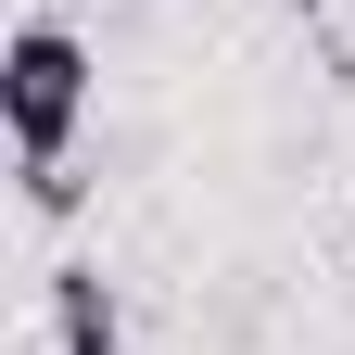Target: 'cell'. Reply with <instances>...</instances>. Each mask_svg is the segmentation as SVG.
<instances>
[{
    "mask_svg": "<svg viewBox=\"0 0 355 355\" xmlns=\"http://www.w3.org/2000/svg\"><path fill=\"white\" fill-rule=\"evenodd\" d=\"M89 102H102L89 38L51 26V13H26V26H13V51H0V127H13V165H26V178H38V165H64V153H76V127H89Z\"/></svg>",
    "mask_w": 355,
    "mask_h": 355,
    "instance_id": "obj_1",
    "label": "cell"
},
{
    "mask_svg": "<svg viewBox=\"0 0 355 355\" xmlns=\"http://www.w3.org/2000/svg\"><path fill=\"white\" fill-rule=\"evenodd\" d=\"M51 330H64V355H127V318L102 292V266H51Z\"/></svg>",
    "mask_w": 355,
    "mask_h": 355,
    "instance_id": "obj_2",
    "label": "cell"
}]
</instances>
